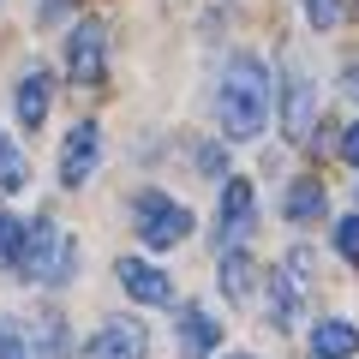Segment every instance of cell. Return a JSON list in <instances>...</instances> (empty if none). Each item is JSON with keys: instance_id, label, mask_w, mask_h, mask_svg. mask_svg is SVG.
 Masks as SVG:
<instances>
[{"instance_id": "11", "label": "cell", "mask_w": 359, "mask_h": 359, "mask_svg": "<svg viewBox=\"0 0 359 359\" xmlns=\"http://www.w3.org/2000/svg\"><path fill=\"white\" fill-rule=\"evenodd\" d=\"M48 96H54V78L48 72H25L18 78V96H13L18 120H25V126H42V120H48Z\"/></svg>"}, {"instance_id": "14", "label": "cell", "mask_w": 359, "mask_h": 359, "mask_svg": "<svg viewBox=\"0 0 359 359\" xmlns=\"http://www.w3.org/2000/svg\"><path fill=\"white\" fill-rule=\"evenodd\" d=\"M36 353L42 359H66V353H72V330H66L60 311H42V318H36Z\"/></svg>"}, {"instance_id": "3", "label": "cell", "mask_w": 359, "mask_h": 359, "mask_svg": "<svg viewBox=\"0 0 359 359\" xmlns=\"http://www.w3.org/2000/svg\"><path fill=\"white\" fill-rule=\"evenodd\" d=\"M132 228H138V240L150 245V252H168V245H180L192 233V210L174 204L168 192H144L138 204H132Z\"/></svg>"}, {"instance_id": "20", "label": "cell", "mask_w": 359, "mask_h": 359, "mask_svg": "<svg viewBox=\"0 0 359 359\" xmlns=\"http://www.w3.org/2000/svg\"><path fill=\"white\" fill-rule=\"evenodd\" d=\"M299 6H306V18H311L318 30H330L335 18H341V0H299Z\"/></svg>"}, {"instance_id": "8", "label": "cell", "mask_w": 359, "mask_h": 359, "mask_svg": "<svg viewBox=\"0 0 359 359\" xmlns=\"http://www.w3.org/2000/svg\"><path fill=\"white\" fill-rule=\"evenodd\" d=\"M114 276H120V287H126L138 306H174V282H168L156 264H144V257H120Z\"/></svg>"}, {"instance_id": "7", "label": "cell", "mask_w": 359, "mask_h": 359, "mask_svg": "<svg viewBox=\"0 0 359 359\" xmlns=\"http://www.w3.org/2000/svg\"><path fill=\"white\" fill-rule=\"evenodd\" d=\"M252 222H257V198H252V180H228L222 186V216H216V233H222V245H240L245 233H252Z\"/></svg>"}, {"instance_id": "10", "label": "cell", "mask_w": 359, "mask_h": 359, "mask_svg": "<svg viewBox=\"0 0 359 359\" xmlns=\"http://www.w3.org/2000/svg\"><path fill=\"white\" fill-rule=\"evenodd\" d=\"M216 347H222V323L204 306H186L180 311V359H210Z\"/></svg>"}, {"instance_id": "16", "label": "cell", "mask_w": 359, "mask_h": 359, "mask_svg": "<svg viewBox=\"0 0 359 359\" xmlns=\"http://www.w3.org/2000/svg\"><path fill=\"white\" fill-rule=\"evenodd\" d=\"M25 240H30V228L0 204V269H18V264H25Z\"/></svg>"}, {"instance_id": "23", "label": "cell", "mask_w": 359, "mask_h": 359, "mask_svg": "<svg viewBox=\"0 0 359 359\" xmlns=\"http://www.w3.org/2000/svg\"><path fill=\"white\" fill-rule=\"evenodd\" d=\"M341 156H347V162L359 168V120H353V126H347V138H341Z\"/></svg>"}, {"instance_id": "21", "label": "cell", "mask_w": 359, "mask_h": 359, "mask_svg": "<svg viewBox=\"0 0 359 359\" xmlns=\"http://www.w3.org/2000/svg\"><path fill=\"white\" fill-rule=\"evenodd\" d=\"M198 174H222V150H216V144L198 150Z\"/></svg>"}, {"instance_id": "18", "label": "cell", "mask_w": 359, "mask_h": 359, "mask_svg": "<svg viewBox=\"0 0 359 359\" xmlns=\"http://www.w3.org/2000/svg\"><path fill=\"white\" fill-rule=\"evenodd\" d=\"M0 359H36L30 353V335L18 323H6V318H0Z\"/></svg>"}, {"instance_id": "5", "label": "cell", "mask_w": 359, "mask_h": 359, "mask_svg": "<svg viewBox=\"0 0 359 359\" xmlns=\"http://www.w3.org/2000/svg\"><path fill=\"white\" fill-rule=\"evenodd\" d=\"M96 162H102V132H96V120H78L60 144V186H84Z\"/></svg>"}, {"instance_id": "17", "label": "cell", "mask_w": 359, "mask_h": 359, "mask_svg": "<svg viewBox=\"0 0 359 359\" xmlns=\"http://www.w3.org/2000/svg\"><path fill=\"white\" fill-rule=\"evenodd\" d=\"M25 180H30L25 156H18V150H13V144H6V138H0V192H18Z\"/></svg>"}, {"instance_id": "4", "label": "cell", "mask_w": 359, "mask_h": 359, "mask_svg": "<svg viewBox=\"0 0 359 359\" xmlns=\"http://www.w3.org/2000/svg\"><path fill=\"white\" fill-rule=\"evenodd\" d=\"M108 66V25L102 18H84V25L66 36V78L72 84H96Z\"/></svg>"}, {"instance_id": "19", "label": "cell", "mask_w": 359, "mask_h": 359, "mask_svg": "<svg viewBox=\"0 0 359 359\" xmlns=\"http://www.w3.org/2000/svg\"><path fill=\"white\" fill-rule=\"evenodd\" d=\"M335 252H341L347 264H359V216H341V222H335Z\"/></svg>"}, {"instance_id": "15", "label": "cell", "mask_w": 359, "mask_h": 359, "mask_svg": "<svg viewBox=\"0 0 359 359\" xmlns=\"http://www.w3.org/2000/svg\"><path fill=\"white\" fill-rule=\"evenodd\" d=\"M282 210H287V222H318L323 216V186H318V180H294Z\"/></svg>"}, {"instance_id": "12", "label": "cell", "mask_w": 359, "mask_h": 359, "mask_svg": "<svg viewBox=\"0 0 359 359\" xmlns=\"http://www.w3.org/2000/svg\"><path fill=\"white\" fill-rule=\"evenodd\" d=\"M353 347H359V330L347 318H323L311 330V353L318 359H353Z\"/></svg>"}, {"instance_id": "6", "label": "cell", "mask_w": 359, "mask_h": 359, "mask_svg": "<svg viewBox=\"0 0 359 359\" xmlns=\"http://www.w3.org/2000/svg\"><path fill=\"white\" fill-rule=\"evenodd\" d=\"M144 347H150V335H144L138 318H102V330L90 335L84 359H144Z\"/></svg>"}, {"instance_id": "13", "label": "cell", "mask_w": 359, "mask_h": 359, "mask_svg": "<svg viewBox=\"0 0 359 359\" xmlns=\"http://www.w3.org/2000/svg\"><path fill=\"white\" fill-rule=\"evenodd\" d=\"M252 287H257V269H252V257L233 245V252H222V294L233 299V306H245L252 299Z\"/></svg>"}, {"instance_id": "25", "label": "cell", "mask_w": 359, "mask_h": 359, "mask_svg": "<svg viewBox=\"0 0 359 359\" xmlns=\"http://www.w3.org/2000/svg\"><path fill=\"white\" fill-rule=\"evenodd\" d=\"M245 359H252V353H245Z\"/></svg>"}, {"instance_id": "22", "label": "cell", "mask_w": 359, "mask_h": 359, "mask_svg": "<svg viewBox=\"0 0 359 359\" xmlns=\"http://www.w3.org/2000/svg\"><path fill=\"white\" fill-rule=\"evenodd\" d=\"M66 6H72V0H42V13H36V18H42V25H60Z\"/></svg>"}, {"instance_id": "24", "label": "cell", "mask_w": 359, "mask_h": 359, "mask_svg": "<svg viewBox=\"0 0 359 359\" xmlns=\"http://www.w3.org/2000/svg\"><path fill=\"white\" fill-rule=\"evenodd\" d=\"M341 90H347V96H353V102H359V66H347V78H341Z\"/></svg>"}, {"instance_id": "1", "label": "cell", "mask_w": 359, "mask_h": 359, "mask_svg": "<svg viewBox=\"0 0 359 359\" xmlns=\"http://www.w3.org/2000/svg\"><path fill=\"white\" fill-rule=\"evenodd\" d=\"M216 114L228 138H257L269 126V72L257 54H233L228 72H222V96H216Z\"/></svg>"}, {"instance_id": "9", "label": "cell", "mask_w": 359, "mask_h": 359, "mask_svg": "<svg viewBox=\"0 0 359 359\" xmlns=\"http://www.w3.org/2000/svg\"><path fill=\"white\" fill-rule=\"evenodd\" d=\"M311 114H318L311 72H306V66H287V96H282V126H287V138H306V132H311Z\"/></svg>"}, {"instance_id": "2", "label": "cell", "mask_w": 359, "mask_h": 359, "mask_svg": "<svg viewBox=\"0 0 359 359\" xmlns=\"http://www.w3.org/2000/svg\"><path fill=\"white\" fill-rule=\"evenodd\" d=\"M72 233L60 228V222H30V240H25V264H18V276H30L36 287H60L66 276H72Z\"/></svg>"}]
</instances>
